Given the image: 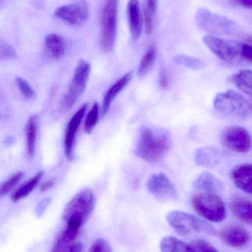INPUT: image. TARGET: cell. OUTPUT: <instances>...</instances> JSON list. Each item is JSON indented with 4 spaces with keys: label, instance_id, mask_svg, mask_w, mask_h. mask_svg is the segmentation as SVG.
Instances as JSON below:
<instances>
[{
    "label": "cell",
    "instance_id": "23",
    "mask_svg": "<svg viewBox=\"0 0 252 252\" xmlns=\"http://www.w3.org/2000/svg\"><path fill=\"white\" fill-rule=\"evenodd\" d=\"M229 81L238 90L250 97V101H252V70L251 69H242L235 72L229 78Z\"/></svg>",
    "mask_w": 252,
    "mask_h": 252
},
{
    "label": "cell",
    "instance_id": "1",
    "mask_svg": "<svg viewBox=\"0 0 252 252\" xmlns=\"http://www.w3.org/2000/svg\"><path fill=\"white\" fill-rule=\"evenodd\" d=\"M171 145V138L167 130L145 127L141 131L136 155L144 161L156 162L166 157Z\"/></svg>",
    "mask_w": 252,
    "mask_h": 252
},
{
    "label": "cell",
    "instance_id": "11",
    "mask_svg": "<svg viewBox=\"0 0 252 252\" xmlns=\"http://www.w3.org/2000/svg\"><path fill=\"white\" fill-rule=\"evenodd\" d=\"M55 16L69 25L78 26L88 19V7L84 0H79L77 2L58 7L55 10Z\"/></svg>",
    "mask_w": 252,
    "mask_h": 252
},
{
    "label": "cell",
    "instance_id": "7",
    "mask_svg": "<svg viewBox=\"0 0 252 252\" xmlns=\"http://www.w3.org/2000/svg\"><path fill=\"white\" fill-rule=\"evenodd\" d=\"M203 42L213 54L226 63L233 64L243 62L240 40L207 35L203 37Z\"/></svg>",
    "mask_w": 252,
    "mask_h": 252
},
{
    "label": "cell",
    "instance_id": "4",
    "mask_svg": "<svg viewBox=\"0 0 252 252\" xmlns=\"http://www.w3.org/2000/svg\"><path fill=\"white\" fill-rule=\"evenodd\" d=\"M213 105L219 113L240 120L247 119L251 111L249 100L233 90L218 93L215 97Z\"/></svg>",
    "mask_w": 252,
    "mask_h": 252
},
{
    "label": "cell",
    "instance_id": "24",
    "mask_svg": "<svg viewBox=\"0 0 252 252\" xmlns=\"http://www.w3.org/2000/svg\"><path fill=\"white\" fill-rule=\"evenodd\" d=\"M37 130H38V120L36 116H31L25 126L26 157L29 159L34 158L35 154Z\"/></svg>",
    "mask_w": 252,
    "mask_h": 252
},
{
    "label": "cell",
    "instance_id": "16",
    "mask_svg": "<svg viewBox=\"0 0 252 252\" xmlns=\"http://www.w3.org/2000/svg\"><path fill=\"white\" fill-rule=\"evenodd\" d=\"M230 178L237 188L252 195V164L235 166L230 172Z\"/></svg>",
    "mask_w": 252,
    "mask_h": 252
},
{
    "label": "cell",
    "instance_id": "33",
    "mask_svg": "<svg viewBox=\"0 0 252 252\" xmlns=\"http://www.w3.org/2000/svg\"><path fill=\"white\" fill-rule=\"evenodd\" d=\"M16 82L18 87H19V91L22 93V96L25 98L30 99L33 97L34 91L28 81H25V79L20 78V77H17L16 78Z\"/></svg>",
    "mask_w": 252,
    "mask_h": 252
},
{
    "label": "cell",
    "instance_id": "40",
    "mask_svg": "<svg viewBox=\"0 0 252 252\" xmlns=\"http://www.w3.org/2000/svg\"><path fill=\"white\" fill-rule=\"evenodd\" d=\"M54 179H49V180L45 181V182L41 184V187H40V190H41V192H44V191H46L47 189L52 188V187L54 185Z\"/></svg>",
    "mask_w": 252,
    "mask_h": 252
},
{
    "label": "cell",
    "instance_id": "8",
    "mask_svg": "<svg viewBox=\"0 0 252 252\" xmlns=\"http://www.w3.org/2000/svg\"><path fill=\"white\" fill-rule=\"evenodd\" d=\"M118 0H105L102 13L100 47L104 53L113 49L117 32Z\"/></svg>",
    "mask_w": 252,
    "mask_h": 252
},
{
    "label": "cell",
    "instance_id": "17",
    "mask_svg": "<svg viewBox=\"0 0 252 252\" xmlns=\"http://www.w3.org/2000/svg\"><path fill=\"white\" fill-rule=\"evenodd\" d=\"M128 17L130 30L133 39L141 36L143 28L144 18L139 0H130L128 3Z\"/></svg>",
    "mask_w": 252,
    "mask_h": 252
},
{
    "label": "cell",
    "instance_id": "37",
    "mask_svg": "<svg viewBox=\"0 0 252 252\" xmlns=\"http://www.w3.org/2000/svg\"><path fill=\"white\" fill-rule=\"evenodd\" d=\"M157 10V0H146L144 10L155 16Z\"/></svg>",
    "mask_w": 252,
    "mask_h": 252
},
{
    "label": "cell",
    "instance_id": "19",
    "mask_svg": "<svg viewBox=\"0 0 252 252\" xmlns=\"http://www.w3.org/2000/svg\"><path fill=\"white\" fill-rule=\"evenodd\" d=\"M221 158V152L213 147L200 148L195 151V162L200 167H215L220 162Z\"/></svg>",
    "mask_w": 252,
    "mask_h": 252
},
{
    "label": "cell",
    "instance_id": "13",
    "mask_svg": "<svg viewBox=\"0 0 252 252\" xmlns=\"http://www.w3.org/2000/svg\"><path fill=\"white\" fill-rule=\"evenodd\" d=\"M82 225L83 223L78 221L67 223V227L59 235L50 252H71Z\"/></svg>",
    "mask_w": 252,
    "mask_h": 252
},
{
    "label": "cell",
    "instance_id": "15",
    "mask_svg": "<svg viewBox=\"0 0 252 252\" xmlns=\"http://www.w3.org/2000/svg\"><path fill=\"white\" fill-rule=\"evenodd\" d=\"M220 237L225 244L235 249L246 247L250 241L248 231L240 226H230L225 228L220 232Z\"/></svg>",
    "mask_w": 252,
    "mask_h": 252
},
{
    "label": "cell",
    "instance_id": "39",
    "mask_svg": "<svg viewBox=\"0 0 252 252\" xmlns=\"http://www.w3.org/2000/svg\"><path fill=\"white\" fill-rule=\"evenodd\" d=\"M159 82L161 88L163 90H167L169 86V77L165 69L161 70V74H160Z\"/></svg>",
    "mask_w": 252,
    "mask_h": 252
},
{
    "label": "cell",
    "instance_id": "20",
    "mask_svg": "<svg viewBox=\"0 0 252 252\" xmlns=\"http://www.w3.org/2000/svg\"><path fill=\"white\" fill-rule=\"evenodd\" d=\"M133 72H130L121 77L118 81H117L112 87L106 92L104 96L103 103H102V113L103 116L106 115L109 112V108L113 100H115L118 93L127 87L133 78Z\"/></svg>",
    "mask_w": 252,
    "mask_h": 252
},
{
    "label": "cell",
    "instance_id": "31",
    "mask_svg": "<svg viewBox=\"0 0 252 252\" xmlns=\"http://www.w3.org/2000/svg\"><path fill=\"white\" fill-rule=\"evenodd\" d=\"M240 41L243 62L252 63V35L244 37Z\"/></svg>",
    "mask_w": 252,
    "mask_h": 252
},
{
    "label": "cell",
    "instance_id": "30",
    "mask_svg": "<svg viewBox=\"0 0 252 252\" xmlns=\"http://www.w3.org/2000/svg\"><path fill=\"white\" fill-rule=\"evenodd\" d=\"M25 176V173L22 171H18L13 173L10 176V177L5 182L1 184V188H0V195L1 197L7 195L10 191L14 188L15 185L22 179Z\"/></svg>",
    "mask_w": 252,
    "mask_h": 252
},
{
    "label": "cell",
    "instance_id": "42",
    "mask_svg": "<svg viewBox=\"0 0 252 252\" xmlns=\"http://www.w3.org/2000/svg\"><path fill=\"white\" fill-rule=\"evenodd\" d=\"M249 103H250V108H251V111H252V101L249 100Z\"/></svg>",
    "mask_w": 252,
    "mask_h": 252
},
{
    "label": "cell",
    "instance_id": "36",
    "mask_svg": "<svg viewBox=\"0 0 252 252\" xmlns=\"http://www.w3.org/2000/svg\"><path fill=\"white\" fill-rule=\"evenodd\" d=\"M1 56L6 58V59H13V57L16 56V53H15L13 49L10 46L7 45V44L1 46Z\"/></svg>",
    "mask_w": 252,
    "mask_h": 252
},
{
    "label": "cell",
    "instance_id": "38",
    "mask_svg": "<svg viewBox=\"0 0 252 252\" xmlns=\"http://www.w3.org/2000/svg\"><path fill=\"white\" fill-rule=\"evenodd\" d=\"M233 4L242 8L252 10V0H230Z\"/></svg>",
    "mask_w": 252,
    "mask_h": 252
},
{
    "label": "cell",
    "instance_id": "41",
    "mask_svg": "<svg viewBox=\"0 0 252 252\" xmlns=\"http://www.w3.org/2000/svg\"><path fill=\"white\" fill-rule=\"evenodd\" d=\"M83 250H84L83 244L81 243H75L71 252H83Z\"/></svg>",
    "mask_w": 252,
    "mask_h": 252
},
{
    "label": "cell",
    "instance_id": "26",
    "mask_svg": "<svg viewBox=\"0 0 252 252\" xmlns=\"http://www.w3.org/2000/svg\"><path fill=\"white\" fill-rule=\"evenodd\" d=\"M161 252H191L190 245L175 237H165L160 244Z\"/></svg>",
    "mask_w": 252,
    "mask_h": 252
},
{
    "label": "cell",
    "instance_id": "5",
    "mask_svg": "<svg viewBox=\"0 0 252 252\" xmlns=\"http://www.w3.org/2000/svg\"><path fill=\"white\" fill-rule=\"evenodd\" d=\"M95 207V196L90 189L78 192L68 202L63 212V219L66 223L79 221L84 224L90 217Z\"/></svg>",
    "mask_w": 252,
    "mask_h": 252
},
{
    "label": "cell",
    "instance_id": "28",
    "mask_svg": "<svg viewBox=\"0 0 252 252\" xmlns=\"http://www.w3.org/2000/svg\"><path fill=\"white\" fill-rule=\"evenodd\" d=\"M176 63L179 65L185 66L188 69L192 70H200L204 69L206 66V63L204 61L201 60L198 58L192 57V56H186V55L180 54L176 57Z\"/></svg>",
    "mask_w": 252,
    "mask_h": 252
},
{
    "label": "cell",
    "instance_id": "22",
    "mask_svg": "<svg viewBox=\"0 0 252 252\" xmlns=\"http://www.w3.org/2000/svg\"><path fill=\"white\" fill-rule=\"evenodd\" d=\"M44 46L50 57L55 59H60L66 51V40L59 34H49L44 39Z\"/></svg>",
    "mask_w": 252,
    "mask_h": 252
},
{
    "label": "cell",
    "instance_id": "29",
    "mask_svg": "<svg viewBox=\"0 0 252 252\" xmlns=\"http://www.w3.org/2000/svg\"><path fill=\"white\" fill-rule=\"evenodd\" d=\"M99 117V106L98 103H95L90 109L84 122V130L87 133H90L96 127Z\"/></svg>",
    "mask_w": 252,
    "mask_h": 252
},
{
    "label": "cell",
    "instance_id": "6",
    "mask_svg": "<svg viewBox=\"0 0 252 252\" xmlns=\"http://www.w3.org/2000/svg\"><path fill=\"white\" fill-rule=\"evenodd\" d=\"M169 224L180 235L188 236L192 234L207 233L213 235L214 229L193 215L183 211L170 212L167 215Z\"/></svg>",
    "mask_w": 252,
    "mask_h": 252
},
{
    "label": "cell",
    "instance_id": "9",
    "mask_svg": "<svg viewBox=\"0 0 252 252\" xmlns=\"http://www.w3.org/2000/svg\"><path fill=\"white\" fill-rule=\"evenodd\" d=\"M90 72V65L87 62L81 60L78 62L74 72L72 82L62 100V107L70 109L80 98L87 86Z\"/></svg>",
    "mask_w": 252,
    "mask_h": 252
},
{
    "label": "cell",
    "instance_id": "10",
    "mask_svg": "<svg viewBox=\"0 0 252 252\" xmlns=\"http://www.w3.org/2000/svg\"><path fill=\"white\" fill-rule=\"evenodd\" d=\"M221 142L226 148L240 154L251 150L252 139L250 132L241 126H229L221 133Z\"/></svg>",
    "mask_w": 252,
    "mask_h": 252
},
{
    "label": "cell",
    "instance_id": "3",
    "mask_svg": "<svg viewBox=\"0 0 252 252\" xmlns=\"http://www.w3.org/2000/svg\"><path fill=\"white\" fill-rule=\"evenodd\" d=\"M191 203L196 213L209 221L219 223L226 219V206L216 192H198Z\"/></svg>",
    "mask_w": 252,
    "mask_h": 252
},
{
    "label": "cell",
    "instance_id": "14",
    "mask_svg": "<svg viewBox=\"0 0 252 252\" xmlns=\"http://www.w3.org/2000/svg\"><path fill=\"white\" fill-rule=\"evenodd\" d=\"M87 105L83 104L78 110L75 112L68 124L65 136V153L68 159L72 161L73 159V148L75 144V135L83 118L87 111Z\"/></svg>",
    "mask_w": 252,
    "mask_h": 252
},
{
    "label": "cell",
    "instance_id": "27",
    "mask_svg": "<svg viewBox=\"0 0 252 252\" xmlns=\"http://www.w3.org/2000/svg\"><path fill=\"white\" fill-rule=\"evenodd\" d=\"M157 49L154 44L151 45L147 51L146 52L142 60H141L140 64H139V69H138V75L140 78L146 76L148 72L150 70L152 66L155 63V59H156Z\"/></svg>",
    "mask_w": 252,
    "mask_h": 252
},
{
    "label": "cell",
    "instance_id": "25",
    "mask_svg": "<svg viewBox=\"0 0 252 252\" xmlns=\"http://www.w3.org/2000/svg\"><path fill=\"white\" fill-rule=\"evenodd\" d=\"M44 176V172L39 171L37 173L32 179H30L26 183L20 187L19 189H16L11 195V200L13 202H17L22 198H26L39 183L40 180L42 179Z\"/></svg>",
    "mask_w": 252,
    "mask_h": 252
},
{
    "label": "cell",
    "instance_id": "21",
    "mask_svg": "<svg viewBox=\"0 0 252 252\" xmlns=\"http://www.w3.org/2000/svg\"><path fill=\"white\" fill-rule=\"evenodd\" d=\"M223 184L213 173L204 172L193 182V188L199 192H216L222 189Z\"/></svg>",
    "mask_w": 252,
    "mask_h": 252
},
{
    "label": "cell",
    "instance_id": "34",
    "mask_svg": "<svg viewBox=\"0 0 252 252\" xmlns=\"http://www.w3.org/2000/svg\"><path fill=\"white\" fill-rule=\"evenodd\" d=\"M89 252H113L112 247L108 241L104 239H98L93 243Z\"/></svg>",
    "mask_w": 252,
    "mask_h": 252
},
{
    "label": "cell",
    "instance_id": "18",
    "mask_svg": "<svg viewBox=\"0 0 252 252\" xmlns=\"http://www.w3.org/2000/svg\"><path fill=\"white\" fill-rule=\"evenodd\" d=\"M229 208L237 219L248 224H252L251 200L241 196L234 197L229 202Z\"/></svg>",
    "mask_w": 252,
    "mask_h": 252
},
{
    "label": "cell",
    "instance_id": "2",
    "mask_svg": "<svg viewBox=\"0 0 252 252\" xmlns=\"http://www.w3.org/2000/svg\"><path fill=\"white\" fill-rule=\"evenodd\" d=\"M195 19L197 27L208 35H238L242 32L235 21L213 13L205 7L197 10Z\"/></svg>",
    "mask_w": 252,
    "mask_h": 252
},
{
    "label": "cell",
    "instance_id": "35",
    "mask_svg": "<svg viewBox=\"0 0 252 252\" xmlns=\"http://www.w3.org/2000/svg\"><path fill=\"white\" fill-rule=\"evenodd\" d=\"M50 201H51V199L50 198H44L37 204L36 208V214L37 217L39 218L43 216L46 209L50 204Z\"/></svg>",
    "mask_w": 252,
    "mask_h": 252
},
{
    "label": "cell",
    "instance_id": "12",
    "mask_svg": "<svg viewBox=\"0 0 252 252\" xmlns=\"http://www.w3.org/2000/svg\"><path fill=\"white\" fill-rule=\"evenodd\" d=\"M147 188L153 196L161 201L176 199L177 197L176 186L163 173L152 175L148 181Z\"/></svg>",
    "mask_w": 252,
    "mask_h": 252
},
{
    "label": "cell",
    "instance_id": "32",
    "mask_svg": "<svg viewBox=\"0 0 252 252\" xmlns=\"http://www.w3.org/2000/svg\"><path fill=\"white\" fill-rule=\"evenodd\" d=\"M191 252H219L208 241L200 239L189 244Z\"/></svg>",
    "mask_w": 252,
    "mask_h": 252
}]
</instances>
